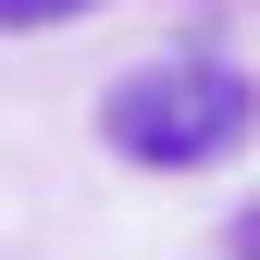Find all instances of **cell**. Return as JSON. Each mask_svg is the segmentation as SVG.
<instances>
[{"instance_id":"obj_1","label":"cell","mask_w":260,"mask_h":260,"mask_svg":"<svg viewBox=\"0 0 260 260\" xmlns=\"http://www.w3.org/2000/svg\"><path fill=\"white\" fill-rule=\"evenodd\" d=\"M100 137L124 161H149V174H199V161L260 137V87L236 62H149V75H124L100 100Z\"/></svg>"},{"instance_id":"obj_3","label":"cell","mask_w":260,"mask_h":260,"mask_svg":"<svg viewBox=\"0 0 260 260\" xmlns=\"http://www.w3.org/2000/svg\"><path fill=\"white\" fill-rule=\"evenodd\" d=\"M236 248H260V199H248V211H236Z\"/></svg>"},{"instance_id":"obj_2","label":"cell","mask_w":260,"mask_h":260,"mask_svg":"<svg viewBox=\"0 0 260 260\" xmlns=\"http://www.w3.org/2000/svg\"><path fill=\"white\" fill-rule=\"evenodd\" d=\"M75 13H100V0H0V25H75Z\"/></svg>"}]
</instances>
